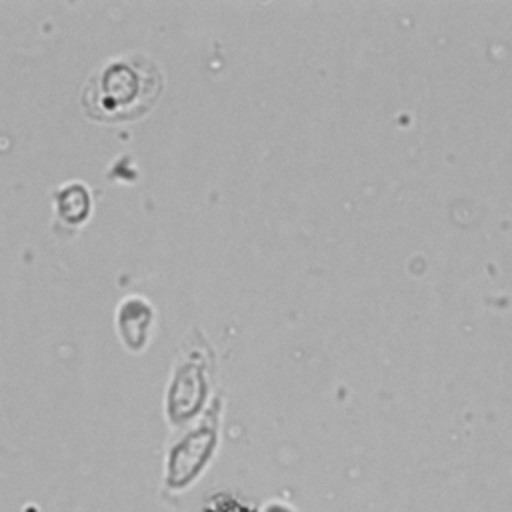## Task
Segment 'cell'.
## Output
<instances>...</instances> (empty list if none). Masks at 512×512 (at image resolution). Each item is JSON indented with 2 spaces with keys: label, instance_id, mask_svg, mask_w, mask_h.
Segmentation results:
<instances>
[{
  "label": "cell",
  "instance_id": "7a4b0ae2",
  "mask_svg": "<svg viewBox=\"0 0 512 512\" xmlns=\"http://www.w3.org/2000/svg\"><path fill=\"white\" fill-rule=\"evenodd\" d=\"M88 204V194L80 184H68L58 194V210L70 222L84 218L88 212Z\"/></svg>",
  "mask_w": 512,
  "mask_h": 512
},
{
  "label": "cell",
  "instance_id": "6da1fadb",
  "mask_svg": "<svg viewBox=\"0 0 512 512\" xmlns=\"http://www.w3.org/2000/svg\"><path fill=\"white\" fill-rule=\"evenodd\" d=\"M162 90L156 64L140 54L106 62L84 86L82 106L88 116L104 122L132 120L148 112Z\"/></svg>",
  "mask_w": 512,
  "mask_h": 512
}]
</instances>
